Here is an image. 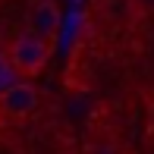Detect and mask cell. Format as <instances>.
<instances>
[{
  "instance_id": "obj_3",
  "label": "cell",
  "mask_w": 154,
  "mask_h": 154,
  "mask_svg": "<svg viewBox=\"0 0 154 154\" xmlns=\"http://www.w3.org/2000/svg\"><path fill=\"white\" fill-rule=\"evenodd\" d=\"M29 25L38 38H54V32L60 29V13H57V6L51 3V0H41V3H35L32 6V13H29Z\"/></svg>"
},
{
  "instance_id": "obj_1",
  "label": "cell",
  "mask_w": 154,
  "mask_h": 154,
  "mask_svg": "<svg viewBox=\"0 0 154 154\" xmlns=\"http://www.w3.org/2000/svg\"><path fill=\"white\" fill-rule=\"evenodd\" d=\"M6 54H10V63H13L19 79H35V75L47 66L51 44H47L44 38H38L35 32H22V35H16V41L10 44Z\"/></svg>"
},
{
  "instance_id": "obj_4",
  "label": "cell",
  "mask_w": 154,
  "mask_h": 154,
  "mask_svg": "<svg viewBox=\"0 0 154 154\" xmlns=\"http://www.w3.org/2000/svg\"><path fill=\"white\" fill-rule=\"evenodd\" d=\"M16 82H19V75H16V69H13V63H10V54L0 51V91H6V88L16 85Z\"/></svg>"
},
{
  "instance_id": "obj_2",
  "label": "cell",
  "mask_w": 154,
  "mask_h": 154,
  "mask_svg": "<svg viewBox=\"0 0 154 154\" xmlns=\"http://www.w3.org/2000/svg\"><path fill=\"white\" fill-rule=\"evenodd\" d=\"M35 107H38V88H35L32 82L19 79L16 85L0 91V113L10 116V120H22V116L35 113Z\"/></svg>"
}]
</instances>
